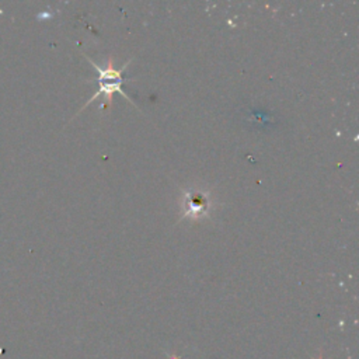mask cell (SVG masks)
<instances>
[{"label": "cell", "mask_w": 359, "mask_h": 359, "mask_svg": "<svg viewBox=\"0 0 359 359\" xmlns=\"http://www.w3.org/2000/svg\"><path fill=\"white\" fill-rule=\"evenodd\" d=\"M86 59H87V60L95 67V70L98 72V77L95 79L97 83H98V90H97L95 94L80 108V111H83L86 107H88L91 102H94L95 98H98L100 95H104V97H105V102H109L114 93H119V94L123 95L130 104L135 105V102L130 100V97L122 90V86H123V81H125L123 72H125L126 66L130 63L132 59H129L121 69H115V67H114V62H112L111 57L108 59L105 67L98 66V65H97L93 59H90L88 56H86Z\"/></svg>", "instance_id": "6da1fadb"}, {"label": "cell", "mask_w": 359, "mask_h": 359, "mask_svg": "<svg viewBox=\"0 0 359 359\" xmlns=\"http://www.w3.org/2000/svg\"><path fill=\"white\" fill-rule=\"evenodd\" d=\"M209 208V199L205 194L189 191L184 195V215L181 216H189V217H201L208 212Z\"/></svg>", "instance_id": "7a4b0ae2"}]
</instances>
